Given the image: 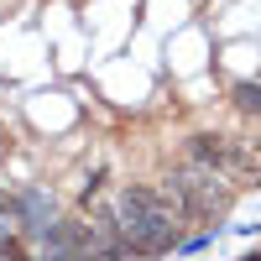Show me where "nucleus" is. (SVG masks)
Returning <instances> with one entry per match:
<instances>
[{
  "instance_id": "nucleus-3",
  "label": "nucleus",
  "mask_w": 261,
  "mask_h": 261,
  "mask_svg": "<svg viewBox=\"0 0 261 261\" xmlns=\"http://www.w3.org/2000/svg\"><path fill=\"white\" fill-rule=\"evenodd\" d=\"M235 151L241 146H235L230 136H209V130L204 136H188V157L204 162V167H235Z\"/></svg>"
},
{
  "instance_id": "nucleus-2",
  "label": "nucleus",
  "mask_w": 261,
  "mask_h": 261,
  "mask_svg": "<svg viewBox=\"0 0 261 261\" xmlns=\"http://www.w3.org/2000/svg\"><path fill=\"white\" fill-rule=\"evenodd\" d=\"M162 199H167V209L178 214V220H214V214L230 209V188H225V178L214 167L199 162V167L172 172L162 183Z\"/></svg>"
},
{
  "instance_id": "nucleus-6",
  "label": "nucleus",
  "mask_w": 261,
  "mask_h": 261,
  "mask_svg": "<svg viewBox=\"0 0 261 261\" xmlns=\"http://www.w3.org/2000/svg\"><path fill=\"white\" fill-rule=\"evenodd\" d=\"M6 251H16V246H11V241H6V225H0V256H6Z\"/></svg>"
},
{
  "instance_id": "nucleus-5",
  "label": "nucleus",
  "mask_w": 261,
  "mask_h": 261,
  "mask_svg": "<svg viewBox=\"0 0 261 261\" xmlns=\"http://www.w3.org/2000/svg\"><path fill=\"white\" fill-rule=\"evenodd\" d=\"M235 110L261 120V84H235Z\"/></svg>"
},
{
  "instance_id": "nucleus-4",
  "label": "nucleus",
  "mask_w": 261,
  "mask_h": 261,
  "mask_svg": "<svg viewBox=\"0 0 261 261\" xmlns=\"http://www.w3.org/2000/svg\"><path fill=\"white\" fill-rule=\"evenodd\" d=\"M21 220H27V230H32L37 241H42V235H47V225H53V199L32 188L27 199H21Z\"/></svg>"
},
{
  "instance_id": "nucleus-1",
  "label": "nucleus",
  "mask_w": 261,
  "mask_h": 261,
  "mask_svg": "<svg viewBox=\"0 0 261 261\" xmlns=\"http://www.w3.org/2000/svg\"><path fill=\"white\" fill-rule=\"evenodd\" d=\"M178 214L167 209L162 188H125L120 193V235L130 251H167L172 241H178Z\"/></svg>"
}]
</instances>
